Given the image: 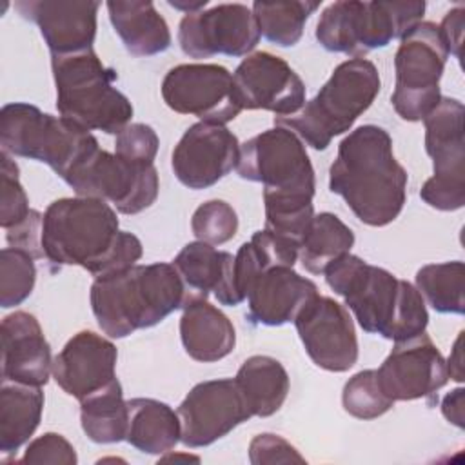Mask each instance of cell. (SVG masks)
Returning <instances> with one entry per match:
<instances>
[{
  "mask_svg": "<svg viewBox=\"0 0 465 465\" xmlns=\"http://www.w3.org/2000/svg\"><path fill=\"white\" fill-rule=\"evenodd\" d=\"M42 249L54 265H80L94 278L134 265L142 242L120 231L116 211L98 198H60L49 203L42 223Z\"/></svg>",
  "mask_w": 465,
  "mask_h": 465,
  "instance_id": "1",
  "label": "cell"
},
{
  "mask_svg": "<svg viewBox=\"0 0 465 465\" xmlns=\"http://www.w3.org/2000/svg\"><path fill=\"white\" fill-rule=\"evenodd\" d=\"M329 189L367 225L383 227L400 216L407 171L396 160L392 138L383 127L360 125L340 142L329 169Z\"/></svg>",
  "mask_w": 465,
  "mask_h": 465,
  "instance_id": "2",
  "label": "cell"
},
{
  "mask_svg": "<svg viewBox=\"0 0 465 465\" xmlns=\"http://www.w3.org/2000/svg\"><path fill=\"white\" fill-rule=\"evenodd\" d=\"M323 274L327 285L343 296L365 332L392 341L425 332L427 305L412 283L351 252L332 262Z\"/></svg>",
  "mask_w": 465,
  "mask_h": 465,
  "instance_id": "3",
  "label": "cell"
},
{
  "mask_svg": "<svg viewBox=\"0 0 465 465\" xmlns=\"http://www.w3.org/2000/svg\"><path fill=\"white\" fill-rule=\"evenodd\" d=\"M89 298L98 327L111 338H125L182 309L187 291L173 263L156 262L94 278Z\"/></svg>",
  "mask_w": 465,
  "mask_h": 465,
  "instance_id": "4",
  "label": "cell"
},
{
  "mask_svg": "<svg viewBox=\"0 0 465 465\" xmlns=\"http://www.w3.org/2000/svg\"><path fill=\"white\" fill-rule=\"evenodd\" d=\"M51 71L62 118L107 134H118L129 125L133 105L114 85L116 71L104 65L94 49L51 56Z\"/></svg>",
  "mask_w": 465,
  "mask_h": 465,
  "instance_id": "5",
  "label": "cell"
},
{
  "mask_svg": "<svg viewBox=\"0 0 465 465\" xmlns=\"http://www.w3.org/2000/svg\"><path fill=\"white\" fill-rule=\"evenodd\" d=\"M380 87V73L371 60H345L312 100L291 116L274 118V124L291 129L312 149L323 151L334 136L347 133L372 105Z\"/></svg>",
  "mask_w": 465,
  "mask_h": 465,
  "instance_id": "6",
  "label": "cell"
},
{
  "mask_svg": "<svg viewBox=\"0 0 465 465\" xmlns=\"http://www.w3.org/2000/svg\"><path fill=\"white\" fill-rule=\"evenodd\" d=\"M0 145L11 156L47 163L62 180L100 149L91 131L25 102L2 107Z\"/></svg>",
  "mask_w": 465,
  "mask_h": 465,
  "instance_id": "7",
  "label": "cell"
},
{
  "mask_svg": "<svg viewBox=\"0 0 465 465\" xmlns=\"http://www.w3.org/2000/svg\"><path fill=\"white\" fill-rule=\"evenodd\" d=\"M425 2L343 0L327 5L316 24V40L331 53L354 58L403 38L421 24Z\"/></svg>",
  "mask_w": 465,
  "mask_h": 465,
  "instance_id": "8",
  "label": "cell"
},
{
  "mask_svg": "<svg viewBox=\"0 0 465 465\" xmlns=\"http://www.w3.org/2000/svg\"><path fill=\"white\" fill-rule=\"evenodd\" d=\"M240 178L263 185V203H309L316 180L302 140L276 125L240 145Z\"/></svg>",
  "mask_w": 465,
  "mask_h": 465,
  "instance_id": "9",
  "label": "cell"
},
{
  "mask_svg": "<svg viewBox=\"0 0 465 465\" xmlns=\"http://www.w3.org/2000/svg\"><path fill=\"white\" fill-rule=\"evenodd\" d=\"M447 58V44L434 22L418 24L400 40L394 54L396 85L391 96L400 118L420 122L438 105Z\"/></svg>",
  "mask_w": 465,
  "mask_h": 465,
  "instance_id": "10",
  "label": "cell"
},
{
  "mask_svg": "<svg viewBox=\"0 0 465 465\" xmlns=\"http://www.w3.org/2000/svg\"><path fill=\"white\" fill-rule=\"evenodd\" d=\"M463 116L465 107L460 100L441 96L423 118L432 176L421 185L420 198L438 211H458L465 203Z\"/></svg>",
  "mask_w": 465,
  "mask_h": 465,
  "instance_id": "11",
  "label": "cell"
},
{
  "mask_svg": "<svg viewBox=\"0 0 465 465\" xmlns=\"http://www.w3.org/2000/svg\"><path fill=\"white\" fill-rule=\"evenodd\" d=\"M78 196L113 203L122 214H138L158 196V171L98 149L65 180Z\"/></svg>",
  "mask_w": 465,
  "mask_h": 465,
  "instance_id": "12",
  "label": "cell"
},
{
  "mask_svg": "<svg viewBox=\"0 0 465 465\" xmlns=\"http://www.w3.org/2000/svg\"><path fill=\"white\" fill-rule=\"evenodd\" d=\"M162 98L174 113L207 124L225 125L242 113L232 74L218 64L171 67L162 80Z\"/></svg>",
  "mask_w": 465,
  "mask_h": 465,
  "instance_id": "13",
  "label": "cell"
},
{
  "mask_svg": "<svg viewBox=\"0 0 465 465\" xmlns=\"http://www.w3.org/2000/svg\"><path fill=\"white\" fill-rule=\"evenodd\" d=\"M260 42L252 9L245 4H218L180 20L178 44L191 58L214 54L243 56Z\"/></svg>",
  "mask_w": 465,
  "mask_h": 465,
  "instance_id": "14",
  "label": "cell"
},
{
  "mask_svg": "<svg viewBox=\"0 0 465 465\" xmlns=\"http://www.w3.org/2000/svg\"><path fill=\"white\" fill-rule=\"evenodd\" d=\"M180 441L185 447H207L252 418L234 378L196 383L178 407Z\"/></svg>",
  "mask_w": 465,
  "mask_h": 465,
  "instance_id": "15",
  "label": "cell"
},
{
  "mask_svg": "<svg viewBox=\"0 0 465 465\" xmlns=\"http://www.w3.org/2000/svg\"><path fill=\"white\" fill-rule=\"evenodd\" d=\"M309 358L331 372H345L358 360V338L349 311L329 296H312L294 318Z\"/></svg>",
  "mask_w": 465,
  "mask_h": 465,
  "instance_id": "16",
  "label": "cell"
},
{
  "mask_svg": "<svg viewBox=\"0 0 465 465\" xmlns=\"http://www.w3.org/2000/svg\"><path fill=\"white\" fill-rule=\"evenodd\" d=\"M242 109H265L276 118L298 113L305 104V84L280 56L258 51L247 54L232 73Z\"/></svg>",
  "mask_w": 465,
  "mask_h": 465,
  "instance_id": "17",
  "label": "cell"
},
{
  "mask_svg": "<svg viewBox=\"0 0 465 465\" xmlns=\"http://www.w3.org/2000/svg\"><path fill=\"white\" fill-rule=\"evenodd\" d=\"M240 158V142L225 125L193 124L173 149L171 167L189 189H207L227 176Z\"/></svg>",
  "mask_w": 465,
  "mask_h": 465,
  "instance_id": "18",
  "label": "cell"
},
{
  "mask_svg": "<svg viewBox=\"0 0 465 465\" xmlns=\"http://www.w3.org/2000/svg\"><path fill=\"white\" fill-rule=\"evenodd\" d=\"M376 374L381 389L394 401L427 398L449 380L445 358L425 332L394 341V349Z\"/></svg>",
  "mask_w": 465,
  "mask_h": 465,
  "instance_id": "19",
  "label": "cell"
},
{
  "mask_svg": "<svg viewBox=\"0 0 465 465\" xmlns=\"http://www.w3.org/2000/svg\"><path fill=\"white\" fill-rule=\"evenodd\" d=\"M118 351L107 338L93 332H76L53 360V378L58 387L84 401L116 381Z\"/></svg>",
  "mask_w": 465,
  "mask_h": 465,
  "instance_id": "20",
  "label": "cell"
},
{
  "mask_svg": "<svg viewBox=\"0 0 465 465\" xmlns=\"http://www.w3.org/2000/svg\"><path fill=\"white\" fill-rule=\"evenodd\" d=\"M16 11L35 22L49 47L51 56L93 49L96 36V0H22Z\"/></svg>",
  "mask_w": 465,
  "mask_h": 465,
  "instance_id": "21",
  "label": "cell"
},
{
  "mask_svg": "<svg viewBox=\"0 0 465 465\" xmlns=\"http://www.w3.org/2000/svg\"><path fill=\"white\" fill-rule=\"evenodd\" d=\"M318 294L312 280L291 265H271L260 271L247 287V318L256 325L278 327L294 322L302 307Z\"/></svg>",
  "mask_w": 465,
  "mask_h": 465,
  "instance_id": "22",
  "label": "cell"
},
{
  "mask_svg": "<svg viewBox=\"0 0 465 465\" xmlns=\"http://www.w3.org/2000/svg\"><path fill=\"white\" fill-rule=\"evenodd\" d=\"M2 380L42 387L53 372L51 347L38 320L15 311L2 320Z\"/></svg>",
  "mask_w": 465,
  "mask_h": 465,
  "instance_id": "23",
  "label": "cell"
},
{
  "mask_svg": "<svg viewBox=\"0 0 465 465\" xmlns=\"http://www.w3.org/2000/svg\"><path fill=\"white\" fill-rule=\"evenodd\" d=\"M189 296L207 298L211 292L222 305H240L234 282V256L227 251H216L211 243L191 242L173 260Z\"/></svg>",
  "mask_w": 465,
  "mask_h": 465,
  "instance_id": "24",
  "label": "cell"
},
{
  "mask_svg": "<svg viewBox=\"0 0 465 465\" xmlns=\"http://www.w3.org/2000/svg\"><path fill=\"white\" fill-rule=\"evenodd\" d=\"M18 165L5 151L0 153V225L9 247L24 249L35 258H44V214L29 207V198L20 183Z\"/></svg>",
  "mask_w": 465,
  "mask_h": 465,
  "instance_id": "25",
  "label": "cell"
},
{
  "mask_svg": "<svg viewBox=\"0 0 465 465\" xmlns=\"http://www.w3.org/2000/svg\"><path fill=\"white\" fill-rule=\"evenodd\" d=\"M180 318V338L185 352L203 363L229 356L236 345L232 322L207 298L189 296Z\"/></svg>",
  "mask_w": 465,
  "mask_h": 465,
  "instance_id": "26",
  "label": "cell"
},
{
  "mask_svg": "<svg viewBox=\"0 0 465 465\" xmlns=\"http://www.w3.org/2000/svg\"><path fill=\"white\" fill-rule=\"evenodd\" d=\"M109 20L133 56H153L171 45L165 18L147 0H111L105 4Z\"/></svg>",
  "mask_w": 465,
  "mask_h": 465,
  "instance_id": "27",
  "label": "cell"
},
{
  "mask_svg": "<svg viewBox=\"0 0 465 465\" xmlns=\"http://www.w3.org/2000/svg\"><path fill=\"white\" fill-rule=\"evenodd\" d=\"M125 441L145 454H163L174 449L182 436L178 412L154 398L127 400Z\"/></svg>",
  "mask_w": 465,
  "mask_h": 465,
  "instance_id": "28",
  "label": "cell"
},
{
  "mask_svg": "<svg viewBox=\"0 0 465 465\" xmlns=\"http://www.w3.org/2000/svg\"><path fill=\"white\" fill-rule=\"evenodd\" d=\"M44 411L42 387L2 380L0 387V450L16 452L36 430Z\"/></svg>",
  "mask_w": 465,
  "mask_h": 465,
  "instance_id": "29",
  "label": "cell"
},
{
  "mask_svg": "<svg viewBox=\"0 0 465 465\" xmlns=\"http://www.w3.org/2000/svg\"><path fill=\"white\" fill-rule=\"evenodd\" d=\"M236 383L252 416L267 418L280 411L289 394V374L285 367L271 356L247 358L238 372Z\"/></svg>",
  "mask_w": 465,
  "mask_h": 465,
  "instance_id": "30",
  "label": "cell"
},
{
  "mask_svg": "<svg viewBox=\"0 0 465 465\" xmlns=\"http://www.w3.org/2000/svg\"><path fill=\"white\" fill-rule=\"evenodd\" d=\"M354 232L332 213H320L312 218L300 247V262L311 274H323L325 269L351 252Z\"/></svg>",
  "mask_w": 465,
  "mask_h": 465,
  "instance_id": "31",
  "label": "cell"
},
{
  "mask_svg": "<svg viewBox=\"0 0 465 465\" xmlns=\"http://www.w3.org/2000/svg\"><path fill=\"white\" fill-rule=\"evenodd\" d=\"M127 418V401L118 380L80 401L82 429L94 443H118L125 440Z\"/></svg>",
  "mask_w": 465,
  "mask_h": 465,
  "instance_id": "32",
  "label": "cell"
},
{
  "mask_svg": "<svg viewBox=\"0 0 465 465\" xmlns=\"http://www.w3.org/2000/svg\"><path fill=\"white\" fill-rule=\"evenodd\" d=\"M320 7V2L309 0H291V2H263L256 0L252 4V15L258 24L260 35L280 45L292 47L300 42L303 35L305 22Z\"/></svg>",
  "mask_w": 465,
  "mask_h": 465,
  "instance_id": "33",
  "label": "cell"
},
{
  "mask_svg": "<svg viewBox=\"0 0 465 465\" xmlns=\"http://www.w3.org/2000/svg\"><path fill=\"white\" fill-rule=\"evenodd\" d=\"M416 289L423 300L443 314L465 312V265L460 260L429 263L416 272Z\"/></svg>",
  "mask_w": 465,
  "mask_h": 465,
  "instance_id": "34",
  "label": "cell"
},
{
  "mask_svg": "<svg viewBox=\"0 0 465 465\" xmlns=\"http://www.w3.org/2000/svg\"><path fill=\"white\" fill-rule=\"evenodd\" d=\"M36 282L35 256L24 249L4 247L0 251V305L4 309L25 302Z\"/></svg>",
  "mask_w": 465,
  "mask_h": 465,
  "instance_id": "35",
  "label": "cell"
},
{
  "mask_svg": "<svg viewBox=\"0 0 465 465\" xmlns=\"http://www.w3.org/2000/svg\"><path fill=\"white\" fill-rule=\"evenodd\" d=\"M343 409L358 420H374L392 409L394 400L385 394L374 369L356 372L343 387Z\"/></svg>",
  "mask_w": 465,
  "mask_h": 465,
  "instance_id": "36",
  "label": "cell"
},
{
  "mask_svg": "<svg viewBox=\"0 0 465 465\" xmlns=\"http://www.w3.org/2000/svg\"><path fill=\"white\" fill-rule=\"evenodd\" d=\"M191 229L200 242L222 245L236 236L238 216L231 203L223 200H209L198 205L193 213Z\"/></svg>",
  "mask_w": 465,
  "mask_h": 465,
  "instance_id": "37",
  "label": "cell"
},
{
  "mask_svg": "<svg viewBox=\"0 0 465 465\" xmlns=\"http://www.w3.org/2000/svg\"><path fill=\"white\" fill-rule=\"evenodd\" d=\"M158 145V134L151 125L129 124L116 134L114 154L133 163L154 165Z\"/></svg>",
  "mask_w": 465,
  "mask_h": 465,
  "instance_id": "38",
  "label": "cell"
},
{
  "mask_svg": "<svg viewBox=\"0 0 465 465\" xmlns=\"http://www.w3.org/2000/svg\"><path fill=\"white\" fill-rule=\"evenodd\" d=\"M249 461L252 465L305 463V458L285 438L271 432L258 434L249 443Z\"/></svg>",
  "mask_w": 465,
  "mask_h": 465,
  "instance_id": "39",
  "label": "cell"
},
{
  "mask_svg": "<svg viewBox=\"0 0 465 465\" xmlns=\"http://www.w3.org/2000/svg\"><path fill=\"white\" fill-rule=\"evenodd\" d=\"M20 461L22 463L74 465L78 461V458H76L74 447L62 434L45 432L27 445L24 458Z\"/></svg>",
  "mask_w": 465,
  "mask_h": 465,
  "instance_id": "40",
  "label": "cell"
},
{
  "mask_svg": "<svg viewBox=\"0 0 465 465\" xmlns=\"http://www.w3.org/2000/svg\"><path fill=\"white\" fill-rule=\"evenodd\" d=\"M463 25H465V9L463 5H456L450 9L440 27V33L447 44L449 54H454L458 60H461V40H463Z\"/></svg>",
  "mask_w": 465,
  "mask_h": 465,
  "instance_id": "41",
  "label": "cell"
},
{
  "mask_svg": "<svg viewBox=\"0 0 465 465\" xmlns=\"http://www.w3.org/2000/svg\"><path fill=\"white\" fill-rule=\"evenodd\" d=\"M463 398H465V391L458 387L441 400L443 416L460 429H463Z\"/></svg>",
  "mask_w": 465,
  "mask_h": 465,
  "instance_id": "42",
  "label": "cell"
},
{
  "mask_svg": "<svg viewBox=\"0 0 465 465\" xmlns=\"http://www.w3.org/2000/svg\"><path fill=\"white\" fill-rule=\"evenodd\" d=\"M461 340H463V331L458 334L454 347L450 351L449 360H445L447 363V372L452 380L456 381H463V351H461Z\"/></svg>",
  "mask_w": 465,
  "mask_h": 465,
  "instance_id": "43",
  "label": "cell"
},
{
  "mask_svg": "<svg viewBox=\"0 0 465 465\" xmlns=\"http://www.w3.org/2000/svg\"><path fill=\"white\" fill-rule=\"evenodd\" d=\"M169 5L176 7V9H182L185 15L189 13H196V11H202L205 5H207V0H198V2H169Z\"/></svg>",
  "mask_w": 465,
  "mask_h": 465,
  "instance_id": "44",
  "label": "cell"
}]
</instances>
